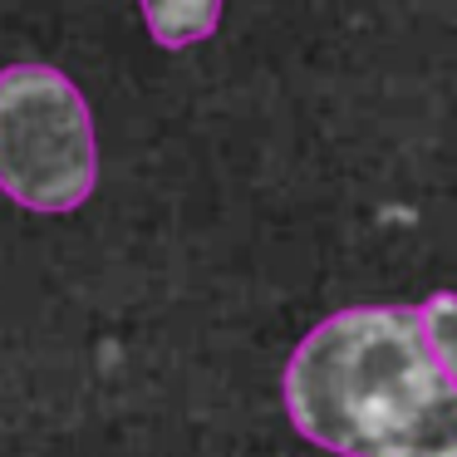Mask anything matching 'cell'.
Listing matches in <instances>:
<instances>
[{"instance_id":"6da1fadb","label":"cell","mask_w":457,"mask_h":457,"mask_svg":"<svg viewBox=\"0 0 457 457\" xmlns=\"http://www.w3.org/2000/svg\"><path fill=\"white\" fill-rule=\"evenodd\" d=\"M286 413L335 457H457V388L423 339L418 305H349L286 364Z\"/></svg>"},{"instance_id":"7a4b0ae2","label":"cell","mask_w":457,"mask_h":457,"mask_svg":"<svg viewBox=\"0 0 457 457\" xmlns=\"http://www.w3.org/2000/svg\"><path fill=\"white\" fill-rule=\"evenodd\" d=\"M99 182L84 94L54 64L0 70V192L30 212H74Z\"/></svg>"},{"instance_id":"3957f363","label":"cell","mask_w":457,"mask_h":457,"mask_svg":"<svg viewBox=\"0 0 457 457\" xmlns=\"http://www.w3.org/2000/svg\"><path fill=\"white\" fill-rule=\"evenodd\" d=\"M138 5L143 21H148V35L162 50H187L217 30L227 0H138Z\"/></svg>"},{"instance_id":"277c9868","label":"cell","mask_w":457,"mask_h":457,"mask_svg":"<svg viewBox=\"0 0 457 457\" xmlns=\"http://www.w3.org/2000/svg\"><path fill=\"white\" fill-rule=\"evenodd\" d=\"M418 320H423V339L433 364L443 369V378L457 388V295L453 290H437L418 305Z\"/></svg>"}]
</instances>
